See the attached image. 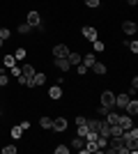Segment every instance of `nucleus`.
Segmentation results:
<instances>
[{
    "label": "nucleus",
    "mask_w": 138,
    "mask_h": 154,
    "mask_svg": "<svg viewBox=\"0 0 138 154\" xmlns=\"http://www.w3.org/2000/svg\"><path fill=\"white\" fill-rule=\"evenodd\" d=\"M118 124H120L122 129H124V131H127V129H131V127H133L131 115H120V117H118Z\"/></svg>",
    "instance_id": "7"
},
{
    "label": "nucleus",
    "mask_w": 138,
    "mask_h": 154,
    "mask_svg": "<svg viewBox=\"0 0 138 154\" xmlns=\"http://www.w3.org/2000/svg\"><path fill=\"white\" fill-rule=\"evenodd\" d=\"M101 106L113 108V106H115V94H113V92H101Z\"/></svg>",
    "instance_id": "1"
},
{
    "label": "nucleus",
    "mask_w": 138,
    "mask_h": 154,
    "mask_svg": "<svg viewBox=\"0 0 138 154\" xmlns=\"http://www.w3.org/2000/svg\"><path fill=\"white\" fill-rule=\"evenodd\" d=\"M39 124H41L44 129H51V127H53V120H51V117H41Z\"/></svg>",
    "instance_id": "23"
},
{
    "label": "nucleus",
    "mask_w": 138,
    "mask_h": 154,
    "mask_svg": "<svg viewBox=\"0 0 138 154\" xmlns=\"http://www.w3.org/2000/svg\"><path fill=\"white\" fill-rule=\"evenodd\" d=\"M127 2H129L131 7H136V5H138V0H127Z\"/></svg>",
    "instance_id": "37"
},
{
    "label": "nucleus",
    "mask_w": 138,
    "mask_h": 154,
    "mask_svg": "<svg viewBox=\"0 0 138 154\" xmlns=\"http://www.w3.org/2000/svg\"><path fill=\"white\" fill-rule=\"evenodd\" d=\"M122 32H124V35H136L138 26L133 23V21H124V23H122Z\"/></svg>",
    "instance_id": "3"
},
{
    "label": "nucleus",
    "mask_w": 138,
    "mask_h": 154,
    "mask_svg": "<svg viewBox=\"0 0 138 154\" xmlns=\"http://www.w3.org/2000/svg\"><path fill=\"white\" fill-rule=\"evenodd\" d=\"M72 147H74V149H78V152H81V149L85 147V138H81V136H76V138L72 140Z\"/></svg>",
    "instance_id": "14"
},
{
    "label": "nucleus",
    "mask_w": 138,
    "mask_h": 154,
    "mask_svg": "<svg viewBox=\"0 0 138 154\" xmlns=\"http://www.w3.org/2000/svg\"><path fill=\"white\" fill-rule=\"evenodd\" d=\"M28 23L32 28H41V16H39V12H30L28 14Z\"/></svg>",
    "instance_id": "2"
},
{
    "label": "nucleus",
    "mask_w": 138,
    "mask_h": 154,
    "mask_svg": "<svg viewBox=\"0 0 138 154\" xmlns=\"http://www.w3.org/2000/svg\"><path fill=\"white\" fill-rule=\"evenodd\" d=\"M85 124H87L90 131H97V129H99V120H85Z\"/></svg>",
    "instance_id": "21"
},
{
    "label": "nucleus",
    "mask_w": 138,
    "mask_h": 154,
    "mask_svg": "<svg viewBox=\"0 0 138 154\" xmlns=\"http://www.w3.org/2000/svg\"><path fill=\"white\" fill-rule=\"evenodd\" d=\"M76 67H78V74H87V67H85V64H76Z\"/></svg>",
    "instance_id": "33"
},
{
    "label": "nucleus",
    "mask_w": 138,
    "mask_h": 154,
    "mask_svg": "<svg viewBox=\"0 0 138 154\" xmlns=\"http://www.w3.org/2000/svg\"><path fill=\"white\" fill-rule=\"evenodd\" d=\"M104 117H106V122H108V124H118V117L120 115H118V113H113V110H108Z\"/></svg>",
    "instance_id": "17"
},
{
    "label": "nucleus",
    "mask_w": 138,
    "mask_h": 154,
    "mask_svg": "<svg viewBox=\"0 0 138 154\" xmlns=\"http://www.w3.org/2000/svg\"><path fill=\"white\" fill-rule=\"evenodd\" d=\"M32 81H35V85H44L46 83V76H44V74H35Z\"/></svg>",
    "instance_id": "20"
},
{
    "label": "nucleus",
    "mask_w": 138,
    "mask_h": 154,
    "mask_svg": "<svg viewBox=\"0 0 138 154\" xmlns=\"http://www.w3.org/2000/svg\"><path fill=\"white\" fill-rule=\"evenodd\" d=\"M136 88H138V76H133L131 78V90H136Z\"/></svg>",
    "instance_id": "34"
},
{
    "label": "nucleus",
    "mask_w": 138,
    "mask_h": 154,
    "mask_svg": "<svg viewBox=\"0 0 138 154\" xmlns=\"http://www.w3.org/2000/svg\"><path fill=\"white\" fill-rule=\"evenodd\" d=\"M14 64H16V58H14V55H7L5 58V67H14Z\"/></svg>",
    "instance_id": "27"
},
{
    "label": "nucleus",
    "mask_w": 138,
    "mask_h": 154,
    "mask_svg": "<svg viewBox=\"0 0 138 154\" xmlns=\"http://www.w3.org/2000/svg\"><path fill=\"white\" fill-rule=\"evenodd\" d=\"M53 55H55V58H67V55H69V48H67L65 44H58V46H53Z\"/></svg>",
    "instance_id": "4"
},
{
    "label": "nucleus",
    "mask_w": 138,
    "mask_h": 154,
    "mask_svg": "<svg viewBox=\"0 0 138 154\" xmlns=\"http://www.w3.org/2000/svg\"><path fill=\"white\" fill-rule=\"evenodd\" d=\"M81 58H83V55H78V53H72V51H69V55H67V60H69V64H72V67L81 64Z\"/></svg>",
    "instance_id": "15"
},
{
    "label": "nucleus",
    "mask_w": 138,
    "mask_h": 154,
    "mask_svg": "<svg viewBox=\"0 0 138 154\" xmlns=\"http://www.w3.org/2000/svg\"><path fill=\"white\" fill-rule=\"evenodd\" d=\"M90 69L94 71V74H99V76H104V74H106V64H104V62H97V60H94V64H92Z\"/></svg>",
    "instance_id": "12"
},
{
    "label": "nucleus",
    "mask_w": 138,
    "mask_h": 154,
    "mask_svg": "<svg viewBox=\"0 0 138 154\" xmlns=\"http://www.w3.org/2000/svg\"><path fill=\"white\" fill-rule=\"evenodd\" d=\"M26 55H28V53H26V48H16V53H14V58H16V60H23Z\"/></svg>",
    "instance_id": "26"
},
{
    "label": "nucleus",
    "mask_w": 138,
    "mask_h": 154,
    "mask_svg": "<svg viewBox=\"0 0 138 154\" xmlns=\"http://www.w3.org/2000/svg\"><path fill=\"white\" fill-rule=\"evenodd\" d=\"M124 110H127V115H136L138 113V101L136 99H129V103L124 106Z\"/></svg>",
    "instance_id": "11"
},
{
    "label": "nucleus",
    "mask_w": 138,
    "mask_h": 154,
    "mask_svg": "<svg viewBox=\"0 0 138 154\" xmlns=\"http://www.w3.org/2000/svg\"><path fill=\"white\" fill-rule=\"evenodd\" d=\"M83 37H87L90 39V42H94V39H97V28H92V26H83Z\"/></svg>",
    "instance_id": "6"
},
{
    "label": "nucleus",
    "mask_w": 138,
    "mask_h": 154,
    "mask_svg": "<svg viewBox=\"0 0 138 154\" xmlns=\"http://www.w3.org/2000/svg\"><path fill=\"white\" fill-rule=\"evenodd\" d=\"M21 74H23L26 78H32L35 74H37V71H35V67H32V64H23V69H21Z\"/></svg>",
    "instance_id": "13"
},
{
    "label": "nucleus",
    "mask_w": 138,
    "mask_h": 154,
    "mask_svg": "<svg viewBox=\"0 0 138 154\" xmlns=\"http://www.w3.org/2000/svg\"><path fill=\"white\" fill-rule=\"evenodd\" d=\"M2 154H16V145H5V147H2Z\"/></svg>",
    "instance_id": "25"
},
{
    "label": "nucleus",
    "mask_w": 138,
    "mask_h": 154,
    "mask_svg": "<svg viewBox=\"0 0 138 154\" xmlns=\"http://www.w3.org/2000/svg\"><path fill=\"white\" fill-rule=\"evenodd\" d=\"M30 30H32V26H30L28 21H26V23H21V26H19V32H21V35H26V32H30Z\"/></svg>",
    "instance_id": "22"
},
{
    "label": "nucleus",
    "mask_w": 138,
    "mask_h": 154,
    "mask_svg": "<svg viewBox=\"0 0 138 154\" xmlns=\"http://www.w3.org/2000/svg\"><path fill=\"white\" fill-rule=\"evenodd\" d=\"M87 7H99V0H85Z\"/></svg>",
    "instance_id": "31"
},
{
    "label": "nucleus",
    "mask_w": 138,
    "mask_h": 154,
    "mask_svg": "<svg viewBox=\"0 0 138 154\" xmlns=\"http://www.w3.org/2000/svg\"><path fill=\"white\" fill-rule=\"evenodd\" d=\"M0 46H2V39H0Z\"/></svg>",
    "instance_id": "38"
},
{
    "label": "nucleus",
    "mask_w": 138,
    "mask_h": 154,
    "mask_svg": "<svg viewBox=\"0 0 138 154\" xmlns=\"http://www.w3.org/2000/svg\"><path fill=\"white\" fill-rule=\"evenodd\" d=\"M51 129H53V131H65V129H67V120H65V117H55Z\"/></svg>",
    "instance_id": "9"
},
{
    "label": "nucleus",
    "mask_w": 138,
    "mask_h": 154,
    "mask_svg": "<svg viewBox=\"0 0 138 154\" xmlns=\"http://www.w3.org/2000/svg\"><path fill=\"white\" fill-rule=\"evenodd\" d=\"M127 46H129L133 53H138V42H127Z\"/></svg>",
    "instance_id": "30"
},
{
    "label": "nucleus",
    "mask_w": 138,
    "mask_h": 154,
    "mask_svg": "<svg viewBox=\"0 0 138 154\" xmlns=\"http://www.w3.org/2000/svg\"><path fill=\"white\" fill-rule=\"evenodd\" d=\"M129 99H131V94H129V92H124V94H118V97H115V106L124 108L127 103H129Z\"/></svg>",
    "instance_id": "8"
},
{
    "label": "nucleus",
    "mask_w": 138,
    "mask_h": 154,
    "mask_svg": "<svg viewBox=\"0 0 138 154\" xmlns=\"http://www.w3.org/2000/svg\"><path fill=\"white\" fill-rule=\"evenodd\" d=\"M92 48H94V53H101L106 48L104 46V42H99V39H94V42H92Z\"/></svg>",
    "instance_id": "19"
},
{
    "label": "nucleus",
    "mask_w": 138,
    "mask_h": 154,
    "mask_svg": "<svg viewBox=\"0 0 138 154\" xmlns=\"http://www.w3.org/2000/svg\"><path fill=\"white\" fill-rule=\"evenodd\" d=\"M0 85H7V76H5V71L0 74Z\"/></svg>",
    "instance_id": "36"
},
{
    "label": "nucleus",
    "mask_w": 138,
    "mask_h": 154,
    "mask_svg": "<svg viewBox=\"0 0 138 154\" xmlns=\"http://www.w3.org/2000/svg\"><path fill=\"white\" fill-rule=\"evenodd\" d=\"M97 134H99V136H106V138H108V136H111V124L106 122V120H99V129H97Z\"/></svg>",
    "instance_id": "5"
},
{
    "label": "nucleus",
    "mask_w": 138,
    "mask_h": 154,
    "mask_svg": "<svg viewBox=\"0 0 138 154\" xmlns=\"http://www.w3.org/2000/svg\"><path fill=\"white\" fill-rule=\"evenodd\" d=\"M12 136H14V138H21V136H23V129H21V124L12 127Z\"/></svg>",
    "instance_id": "24"
},
{
    "label": "nucleus",
    "mask_w": 138,
    "mask_h": 154,
    "mask_svg": "<svg viewBox=\"0 0 138 154\" xmlns=\"http://www.w3.org/2000/svg\"><path fill=\"white\" fill-rule=\"evenodd\" d=\"M48 94H51V99H60V97H62V92H60V85H53L51 90H48Z\"/></svg>",
    "instance_id": "18"
},
{
    "label": "nucleus",
    "mask_w": 138,
    "mask_h": 154,
    "mask_svg": "<svg viewBox=\"0 0 138 154\" xmlns=\"http://www.w3.org/2000/svg\"><path fill=\"white\" fill-rule=\"evenodd\" d=\"M108 110H111V108H106V106H99V110H97V113H99V115H106Z\"/></svg>",
    "instance_id": "32"
},
{
    "label": "nucleus",
    "mask_w": 138,
    "mask_h": 154,
    "mask_svg": "<svg viewBox=\"0 0 138 154\" xmlns=\"http://www.w3.org/2000/svg\"><path fill=\"white\" fill-rule=\"evenodd\" d=\"M9 69H12L14 76H21V69H19V67H9Z\"/></svg>",
    "instance_id": "35"
},
{
    "label": "nucleus",
    "mask_w": 138,
    "mask_h": 154,
    "mask_svg": "<svg viewBox=\"0 0 138 154\" xmlns=\"http://www.w3.org/2000/svg\"><path fill=\"white\" fill-rule=\"evenodd\" d=\"M55 154H69V147H67V145H58V147H55Z\"/></svg>",
    "instance_id": "28"
},
{
    "label": "nucleus",
    "mask_w": 138,
    "mask_h": 154,
    "mask_svg": "<svg viewBox=\"0 0 138 154\" xmlns=\"http://www.w3.org/2000/svg\"><path fill=\"white\" fill-rule=\"evenodd\" d=\"M81 64H85L87 69H90L92 64H94V53H87V55H83V58H81Z\"/></svg>",
    "instance_id": "16"
},
{
    "label": "nucleus",
    "mask_w": 138,
    "mask_h": 154,
    "mask_svg": "<svg viewBox=\"0 0 138 154\" xmlns=\"http://www.w3.org/2000/svg\"><path fill=\"white\" fill-rule=\"evenodd\" d=\"M55 67H58L60 71H69V69H72V64H69L67 58H55Z\"/></svg>",
    "instance_id": "10"
},
{
    "label": "nucleus",
    "mask_w": 138,
    "mask_h": 154,
    "mask_svg": "<svg viewBox=\"0 0 138 154\" xmlns=\"http://www.w3.org/2000/svg\"><path fill=\"white\" fill-rule=\"evenodd\" d=\"M7 37H9V30H7V28H0V39H2V42H5Z\"/></svg>",
    "instance_id": "29"
}]
</instances>
